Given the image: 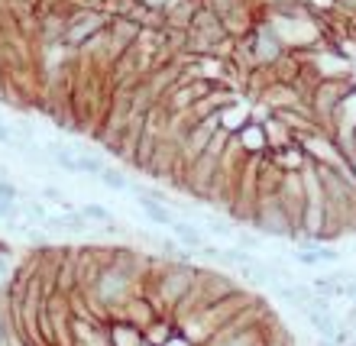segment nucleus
I'll list each match as a JSON object with an SVG mask.
<instances>
[{
	"instance_id": "1",
	"label": "nucleus",
	"mask_w": 356,
	"mask_h": 346,
	"mask_svg": "<svg viewBox=\"0 0 356 346\" xmlns=\"http://www.w3.org/2000/svg\"><path fill=\"white\" fill-rule=\"evenodd\" d=\"M250 226L259 230L266 240L272 236H285V240H298V226L291 224V217L285 214V207L275 195L269 197H259L253 207V217H250Z\"/></svg>"
},
{
	"instance_id": "2",
	"label": "nucleus",
	"mask_w": 356,
	"mask_h": 346,
	"mask_svg": "<svg viewBox=\"0 0 356 346\" xmlns=\"http://www.w3.org/2000/svg\"><path fill=\"white\" fill-rule=\"evenodd\" d=\"M107 19L111 13L104 10H85V7H68V17H65V33H62V42H65L72 52L85 46L91 36L104 33L107 29Z\"/></svg>"
},
{
	"instance_id": "3",
	"label": "nucleus",
	"mask_w": 356,
	"mask_h": 346,
	"mask_svg": "<svg viewBox=\"0 0 356 346\" xmlns=\"http://www.w3.org/2000/svg\"><path fill=\"white\" fill-rule=\"evenodd\" d=\"M250 120H253V104L243 101V97H236L234 104H227L224 110L217 113V123H220V130L230 133V136H236V133L243 130Z\"/></svg>"
},
{
	"instance_id": "4",
	"label": "nucleus",
	"mask_w": 356,
	"mask_h": 346,
	"mask_svg": "<svg viewBox=\"0 0 356 346\" xmlns=\"http://www.w3.org/2000/svg\"><path fill=\"white\" fill-rule=\"evenodd\" d=\"M291 259L298 262V265H334L340 262V249L327 243H301L298 249H291Z\"/></svg>"
},
{
	"instance_id": "5",
	"label": "nucleus",
	"mask_w": 356,
	"mask_h": 346,
	"mask_svg": "<svg viewBox=\"0 0 356 346\" xmlns=\"http://www.w3.org/2000/svg\"><path fill=\"white\" fill-rule=\"evenodd\" d=\"M234 140L246 156H266V152H269V146H266V130H263V123L259 120H250L243 130L236 133Z\"/></svg>"
},
{
	"instance_id": "6",
	"label": "nucleus",
	"mask_w": 356,
	"mask_h": 346,
	"mask_svg": "<svg viewBox=\"0 0 356 346\" xmlns=\"http://www.w3.org/2000/svg\"><path fill=\"white\" fill-rule=\"evenodd\" d=\"M275 298L285 301L289 308L295 311H305L311 304V298H314V291H311V285H295V281H285V285H275Z\"/></svg>"
},
{
	"instance_id": "7",
	"label": "nucleus",
	"mask_w": 356,
	"mask_h": 346,
	"mask_svg": "<svg viewBox=\"0 0 356 346\" xmlns=\"http://www.w3.org/2000/svg\"><path fill=\"white\" fill-rule=\"evenodd\" d=\"M263 130H266V146H269V152L285 149V146H291V142H295V133H291L289 126L275 117V113H269V117L263 120Z\"/></svg>"
},
{
	"instance_id": "8",
	"label": "nucleus",
	"mask_w": 356,
	"mask_h": 346,
	"mask_svg": "<svg viewBox=\"0 0 356 346\" xmlns=\"http://www.w3.org/2000/svg\"><path fill=\"white\" fill-rule=\"evenodd\" d=\"M305 318H308V324H311V327L318 330V337H327V340H334V337H337L340 320L334 318V308H327V311L308 308V311H305Z\"/></svg>"
},
{
	"instance_id": "9",
	"label": "nucleus",
	"mask_w": 356,
	"mask_h": 346,
	"mask_svg": "<svg viewBox=\"0 0 356 346\" xmlns=\"http://www.w3.org/2000/svg\"><path fill=\"white\" fill-rule=\"evenodd\" d=\"M111 343L113 346H146V337H143L140 327H133L127 320H111Z\"/></svg>"
},
{
	"instance_id": "10",
	"label": "nucleus",
	"mask_w": 356,
	"mask_h": 346,
	"mask_svg": "<svg viewBox=\"0 0 356 346\" xmlns=\"http://www.w3.org/2000/svg\"><path fill=\"white\" fill-rule=\"evenodd\" d=\"M169 230H172V236H175L178 243L188 246V249H195V253L201 249V246H204V233H201V230H197L191 220H181V217H175V224H172Z\"/></svg>"
},
{
	"instance_id": "11",
	"label": "nucleus",
	"mask_w": 356,
	"mask_h": 346,
	"mask_svg": "<svg viewBox=\"0 0 356 346\" xmlns=\"http://www.w3.org/2000/svg\"><path fill=\"white\" fill-rule=\"evenodd\" d=\"M97 181H101L107 191H130V178H127V172H120V169H113V165H104V172L97 175Z\"/></svg>"
},
{
	"instance_id": "12",
	"label": "nucleus",
	"mask_w": 356,
	"mask_h": 346,
	"mask_svg": "<svg viewBox=\"0 0 356 346\" xmlns=\"http://www.w3.org/2000/svg\"><path fill=\"white\" fill-rule=\"evenodd\" d=\"M234 243L240 246V249H250V253H256V249H263L266 236L259 233V230H246V226H236V233H234Z\"/></svg>"
},
{
	"instance_id": "13",
	"label": "nucleus",
	"mask_w": 356,
	"mask_h": 346,
	"mask_svg": "<svg viewBox=\"0 0 356 346\" xmlns=\"http://www.w3.org/2000/svg\"><path fill=\"white\" fill-rule=\"evenodd\" d=\"M81 214H85L88 220H91V226H104V224H111V220H117L111 207L97 204V201H88V204L81 207Z\"/></svg>"
},
{
	"instance_id": "14",
	"label": "nucleus",
	"mask_w": 356,
	"mask_h": 346,
	"mask_svg": "<svg viewBox=\"0 0 356 346\" xmlns=\"http://www.w3.org/2000/svg\"><path fill=\"white\" fill-rule=\"evenodd\" d=\"M104 172V159L94 156V152H78V175H88V178H97Z\"/></svg>"
},
{
	"instance_id": "15",
	"label": "nucleus",
	"mask_w": 356,
	"mask_h": 346,
	"mask_svg": "<svg viewBox=\"0 0 356 346\" xmlns=\"http://www.w3.org/2000/svg\"><path fill=\"white\" fill-rule=\"evenodd\" d=\"M311 291L321 295V298H340V285L334 281V275H318V279H311Z\"/></svg>"
},
{
	"instance_id": "16",
	"label": "nucleus",
	"mask_w": 356,
	"mask_h": 346,
	"mask_svg": "<svg viewBox=\"0 0 356 346\" xmlns=\"http://www.w3.org/2000/svg\"><path fill=\"white\" fill-rule=\"evenodd\" d=\"M204 230H211V236H217V240H234L236 233V226L230 220H224V217H207Z\"/></svg>"
},
{
	"instance_id": "17",
	"label": "nucleus",
	"mask_w": 356,
	"mask_h": 346,
	"mask_svg": "<svg viewBox=\"0 0 356 346\" xmlns=\"http://www.w3.org/2000/svg\"><path fill=\"white\" fill-rule=\"evenodd\" d=\"M19 191L17 181H10V178H0V201H10V204H19Z\"/></svg>"
},
{
	"instance_id": "18",
	"label": "nucleus",
	"mask_w": 356,
	"mask_h": 346,
	"mask_svg": "<svg viewBox=\"0 0 356 346\" xmlns=\"http://www.w3.org/2000/svg\"><path fill=\"white\" fill-rule=\"evenodd\" d=\"M19 217V204H10V201H0V224H13Z\"/></svg>"
},
{
	"instance_id": "19",
	"label": "nucleus",
	"mask_w": 356,
	"mask_h": 346,
	"mask_svg": "<svg viewBox=\"0 0 356 346\" xmlns=\"http://www.w3.org/2000/svg\"><path fill=\"white\" fill-rule=\"evenodd\" d=\"M340 298L356 301V272H353V275H347L343 281H340Z\"/></svg>"
},
{
	"instance_id": "20",
	"label": "nucleus",
	"mask_w": 356,
	"mask_h": 346,
	"mask_svg": "<svg viewBox=\"0 0 356 346\" xmlns=\"http://www.w3.org/2000/svg\"><path fill=\"white\" fill-rule=\"evenodd\" d=\"M13 142H17V136H13V126H10L7 120H0V146L13 149Z\"/></svg>"
},
{
	"instance_id": "21",
	"label": "nucleus",
	"mask_w": 356,
	"mask_h": 346,
	"mask_svg": "<svg viewBox=\"0 0 356 346\" xmlns=\"http://www.w3.org/2000/svg\"><path fill=\"white\" fill-rule=\"evenodd\" d=\"M220 253H224V249H220L217 243H204L201 249H197V256H201V259H211V262H220Z\"/></svg>"
},
{
	"instance_id": "22",
	"label": "nucleus",
	"mask_w": 356,
	"mask_h": 346,
	"mask_svg": "<svg viewBox=\"0 0 356 346\" xmlns=\"http://www.w3.org/2000/svg\"><path fill=\"white\" fill-rule=\"evenodd\" d=\"M10 275H13V265H10V253H0V285H7Z\"/></svg>"
},
{
	"instance_id": "23",
	"label": "nucleus",
	"mask_w": 356,
	"mask_h": 346,
	"mask_svg": "<svg viewBox=\"0 0 356 346\" xmlns=\"http://www.w3.org/2000/svg\"><path fill=\"white\" fill-rule=\"evenodd\" d=\"M353 140H356V133H353Z\"/></svg>"
}]
</instances>
